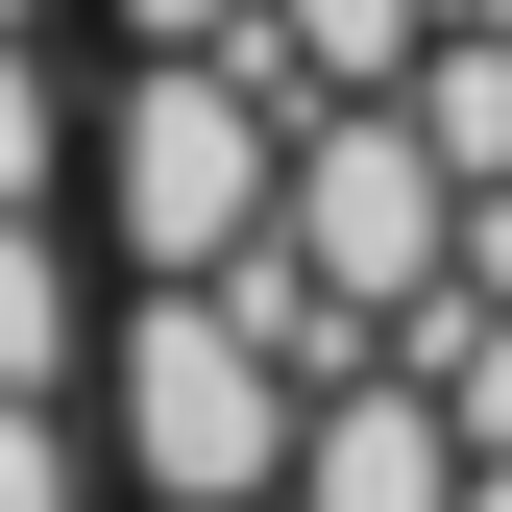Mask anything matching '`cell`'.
I'll use <instances>...</instances> for the list:
<instances>
[{
    "instance_id": "obj_2",
    "label": "cell",
    "mask_w": 512,
    "mask_h": 512,
    "mask_svg": "<svg viewBox=\"0 0 512 512\" xmlns=\"http://www.w3.org/2000/svg\"><path fill=\"white\" fill-rule=\"evenodd\" d=\"M98 220H122V269H244L293 220V98L244 49H147L98 122Z\"/></svg>"
},
{
    "instance_id": "obj_9",
    "label": "cell",
    "mask_w": 512,
    "mask_h": 512,
    "mask_svg": "<svg viewBox=\"0 0 512 512\" xmlns=\"http://www.w3.org/2000/svg\"><path fill=\"white\" fill-rule=\"evenodd\" d=\"M0 25H25V0H0Z\"/></svg>"
},
{
    "instance_id": "obj_3",
    "label": "cell",
    "mask_w": 512,
    "mask_h": 512,
    "mask_svg": "<svg viewBox=\"0 0 512 512\" xmlns=\"http://www.w3.org/2000/svg\"><path fill=\"white\" fill-rule=\"evenodd\" d=\"M269 244L366 317V342H415V317L464 293V171H439V122H415V98H317V122H293V220H269Z\"/></svg>"
},
{
    "instance_id": "obj_1",
    "label": "cell",
    "mask_w": 512,
    "mask_h": 512,
    "mask_svg": "<svg viewBox=\"0 0 512 512\" xmlns=\"http://www.w3.org/2000/svg\"><path fill=\"white\" fill-rule=\"evenodd\" d=\"M293 342L244 317L220 269H147V317H122V488L147 512H269L293 488Z\"/></svg>"
},
{
    "instance_id": "obj_7",
    "label": "cell",
    "mask_w": 512,
    "mask_h": 512,
    "mask_svg": "<svg viewBox=\"0 0 512 512\" xmlns=\"http://www.w3.org/2000/svg\"><path fill=\"white\" fill-rule=\"evenodd\" d=\"M0 512H74V415L49 391H0Z\"/></svg>"
},
{
    "instance_id": "obj_8",
    "label": "cell",
    "mask_w": 512,
    "mask_h": 512,
    "mask_svg": "<svg viewBox=\"0 0 512 512\" xmlns=\"http://www.w3.org/2000/svg\"><path fill=\"white\" fill-rule=\"evenodd\" d=\"M269 0H122V49H244Z\"/></svg>"
},
{
    "instance_id": "obj_6",
    "label": "cell",
    "mask_w": 512,
    "mask_h": 512,
    "mask_svg": "<svg viewBox=\"0 0 512 512\" xmlns=\"http://www.w3.org/2000/svg\"><path fill=\"white\" fill-rule=\"evenodd\" d=\"M49 171H74V98H49L25 25H0V196H49Z\"/></svg>"
},
{
    "instance_id": "obj_5",
    "label": "cell",
    "mask_w": 512,
    "mask_h": 512,
    "mask_svg": "<svg viewBox=\"0 0 512 512\" xmlns=\"http://www.w3.org/2000/svg\"><path fill=\"white\" fill-rule=\"evenodd\" d=\"M0 391H74V244H49V196H0Z\"/></svg>"
},
{
    "instance_id": "obj_4",
    "label": "cell",
    "mask_w": 512,
    "mask_h": 512,
    "mask_svg": "<svg viewBox=\"0 0 512 512\" xmlns=\"http://www.w3.org/2000/svg\"><path fill=\"white\" fill-rule=\"evenodd\" d=\"M293 512H464V415H439L415 366H342V391L293 415Z\"/></svg>"
}]
</instances>
